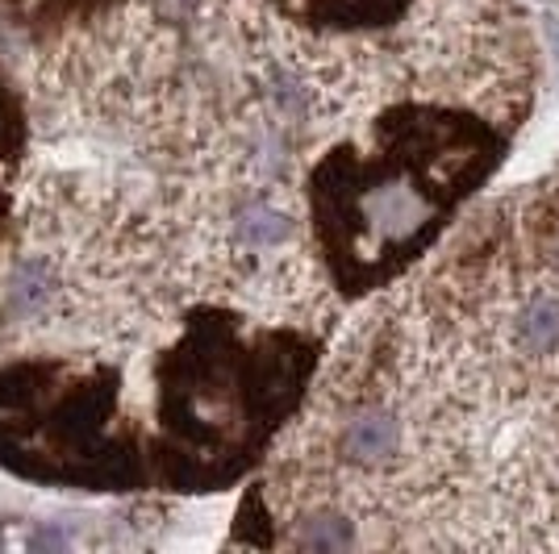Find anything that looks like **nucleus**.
Returning <instances> with one entry per match:
<instances>
[{
    "instance_id": "obj_1",
    "label": "nucleus",
    "mask_w": 559,
    "mask_h": 554,
    "mask_svg": "<svg viewBox=\"0 0 559 554\" xmlns=\"http://www.w3.org/2000/svg\"><path fill=\"white\" fill-rule=\"evenodd\" d=\"M368 371L405 421L396 542L559 551V167L480 208Z\"/></svg>"
},
{
    "instance_id": "obj_2",
    "label": "nucleus",
    "mask_w": 559,
    "mask_h": 554,
    "mask_svg": "<svg viewBox=\"0 0 559 554\" xmlns=\"http://www.w3.org/2000/svg\"><path fill=\"white\" fill-rule=\"evenodd\" d=\"M234 233H238V242L251 246V251H276V246H284V242L293 238V217H288L284 208L267 205V201H255V205H247L238 213Z\"/></svg>"
},
{
    "instance_id": "obj_3",
    "label": "nucleus",
    "mask_w": 559,
    "mask_h": 554,
    "mask_svg": "<svg viewBox=\"0 0 559 554\" xmlns=\"http://www.w3.org/2000/svg\"><path fill=\"white\" fill-rule=\"evenodd\" d=\"M547 38L556 47V63H559V17H547Z\"/></svg>"
}]
</instances>
